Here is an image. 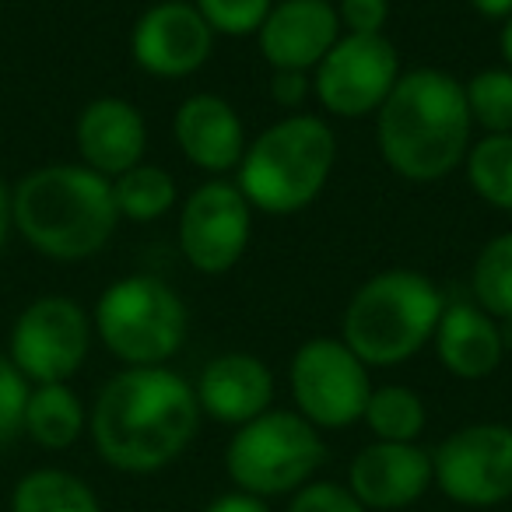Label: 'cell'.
I'll return each instance as SVG.
<instances>
[{
    "label": "cell",
    "instance_id": "d4e9b609",
    "mask_svg": "<svg viewBox=\"0 0 512 512\" xmlns=\"http://www.w3.org/2000/svg\"><path fill=\"white\" fill-rule=\"evenodd\" d=\"M470 295L498 323L512 320V232H498L474 256Z\"/></svg>",
    "mask_w": 512,
    "mask_h": 512
},
{
    "label": "cell",
    "instance_id": "4dcf8cb0",
    "mask_svg": "<svg viewBox=\"0 0 512 512\" xmlns=\"http://www.w3.org/2000/svg\"><path fill=\"white\" fill-rule=\"evenodd\" d=\"M313 95V74L306 71H274L271 74V102L288 113H302Z\"/></svg>",
    "mask_w": 512,
    "mask_h": 512
},
{
    "label": "cell",
    "instance_id": "ba28073f",
    "mask_svg": "<svg viewBox=\"0 0 512 512\" xmlns=\"http://www.w3.org/2000/svg\"><path fill=\"white\" fill-rule=\"evenodd\" d=\"M295 411L320 432H337L362 421L369 404V365L341 337H313L288 362Z\"/></svg>",
    "mask_w": 512,
    "mask_h": 512
},
{
    "label": "cell",
    "instance_id": "5b68a950",
    "mask_svg": "<svg viewBox=\"0 0 512 512\" xmlns=\"http://www.w3.org/2000/svg\"><path fill=\"white\" fill-rule=\"evenodd\" d=\"M337 134L323 116L288 113L246 144L235 186L260 214H299L327 190Z\"/></svg>",
    "mask_w": 512,
    "mask_h": 512
},
{
    "label": "cell",
    "instance_id": "4316f807",
    "mask_svg": "<svg viewBox=\"0 0 512 512\" xmlns=\"http://www.w3.org/2000/svg\"><path fill=\"white\" fill-rule=\"evenodd\" d=\"M214 36L246 39L256 36L271 15L274 0H193Z\"/></svg>",
    "mask_w": 512,
    "mask_h": 512
},
{
    "label": "cell",
    "instance_id": "7c38bea8",
    "mask_svg": "<svg viewBox=\"0 0 512 512\" xmlns=\"http://www.w3.org/2000/svg\"><path fill=\"white\" fill-rule=\"evenodd\" d=\"M400 53L383 36H351L344 32L334 50L313 71V95L337 120L376 116L400 81Z\"/></svg>",
    "mask_w": 512,
    "mask_h": 512
},
{
    "label": "cell",
    "instance_id": "83f0119b",
    "mask_svg": "<svg viewBox=\"0 0 512 512\" xmlns=\"http://www.w3.org/2000/svg\"><path fill=\"white\" fill-rule=\"evenodd\" d=\"M32 383L15 369L11 358L0 355V449H8L25 435V404Z\"/></svg>",
    "mask_w": 512,
    "mask_h": 512
},
{
    "label": "cell",
    "instance_id": "3957f363",
    "mask_svg": "<svg viewBox=\"0 0 512 512\" xmlns=\"http://www.w3.org/2000/svg\"><path fill=\"white\" fill-rule=\"evenodd\" d=\"M15 232L46 260L78 264L113 242L120 211L113 179L81 162H50L11 186Z\"/></svg>",
    "mask_w": 512,
    "mask_h": 512
},
{
    "label": "cell",
    "instance_id": "d590c367",
    "mask_svg": "<svg viewBox=\"0 0 512 512\" xmlns=\"http://www.w3.org/2000/svg\"><path fill=\"white\" fill-rule=\"evenodd\" d=\"M502 327V341H505V351L512 355V320H505V323H498Z\"/></svg>",
    "mask_w": 512,
    "mask_h": 512
},
{
    "label": "cell",
    "instance_id": "7402d4cb",
    "mask_svg": "<svg viewBox=\"0 0 512 512\" xmlns=\"http://www.w3.org/2000/svg\"><path fill=\"white\" fill-rule=\"evenodd\" d=\"M362 425L369 428L376 442H418L428 428V407L411 386H372Z\"/></svg>",
    "mask_w": 512,
    "mask_h": 512
},
{
    "label": "cell",
    "instance_id": "52a82bcc",
    "mask_svg": "<svg viewBox=\"0 0 512 512\" xmlns=\"http://www.w3.org/2000/svg\"><path fill=\"white\" fill-rule=\"evenodd\" d=\"M327 463V442L316 425L299 411L271 407L260 418L235 428L225 446V474L235 491H246L271 502L292 498L299 488L316 481Z\"/></svg>",
    "mask_w": 512,
    "mask_h": 512
},
{
    "label": "cell",
    "instance_id": "f1b7e54d",
    "mask_svg": "<svg viewBox=\"0 0 512 512\" xmlns=\"http://www.w3.org/2000/svg\"><path fill=\"white\" fill-rule=\"evenodd\" d=\"M285 512H369L348 484L341 481H309L306 488H299L288 498Z\"/></svg>",
    "mask_w": 512,
    "mask_h": 512
},
{
    "label": "cell",
    "instance_id": "d6986e66",
    "mask_svg": "<svg viewBox=\"0 0 512 512\" xmlns=\"http://www.w3.org/2000/svg\"><path fill=\"white\" fill-rule=\"evenodd\" d=\"M432 348L442 369L449 376L463 379V383H477V379L495 376L502 369L505 355H509L498 320L484 313L477 302L467 299L446 302L439 327H435Z\"/></svg>",
    "mask_w": 512,
    "mask_h": 512
},
{
    "label": "cell",
    "instance_id": "9a60e30c",
    "mask_svg": "<svg viewBox=\"0 0 512 512\" xmlns=\"http://www.w3.org/2000/svg\"><path fill=\"white\" fill-rule=\"evenodd\" d=\"M341 36L334 0H274L271 15L256 32V46L271 71L313 74Z\"/></svg>",
    "mask_w": 512,
    "mask_h": 512
},
{
    "label": "cell",
    "instance_id": "8992f818",
    "mask_svg": "<svg viewBox=\"0 0 512 512\" xmlns=\"http://www.w3.org/2000/svg\"><path fill=\"white\" fill-rule=\"evenodd\" d=\"M92 327L123 369L169 365L183 351L190 313L183 295L155 274H127L99 295Z\"/></svg>",
    "mask_w": 512,
    "mask_h": 512
},
{
    "label": "cell",
    "instance_id": "e575fe53",
    "mask_svg": "<svg viewBox=\"0 0 512 512\" xmlns=\"http://www.w3.org/2000/svg\"><path fill=\"white\" fill-rule=\"evenodd\" d=\"M498 53H502V67L512 71V15L505 18L502 29H498Z\"/></svg>",
    "mask_w": 512,
    "mask_h": 512
},
{
    "label": "cell",
    "instance_id": "44dd1931",
    "mask_svg": "<svg viewBox=\"0 0 512 512\" xmlns=\"http://www.w3.org/2000/svg\"><path fill=\"white\" fill-rule=\"evenodd\" d=\"M11 512H102L95 488L64 467H36L11 488Z\"/></svg>",
    "mask_w": 512,
    "mask_h": 512
},
{
    "label": "cell",
    "instance_id": "cb8c5ba5",
    "mask_svg": "<svg viewBox=\"0 0 512 512\" xmlns=\"http://www.w3.org/2000/svg\"><path fill=\"white\" fill-rule=\"evenodd\" d=\"M467 186L495 211L512 214V134H484L463 158Z\"/></svg>",
    "mask_w": 512,
    "mask_h": 512
},
{
    "label": "cell",
    "instance_id": "30bf717a",
    "mask_svg": "<svg viewBox=\"0 0 512 512\" xmlns=\"http://www.w3.org/2000/svg\"><path fill=\"white\" fill-rule=\"evenodd\" d=\"M432 484L463 509H495L512 498V425L474 421L432 449Z\"/></svg>",
    "mask_w": 512,
    "mask_h": 512
},
{
    "label": "cell",
    "instance_id": "484cf974",
    "mask_svg": "<svg viewBox=\"0 0 512 512\" xmlns=\"http://www.w3.org/2000/svg\"><path fill=\"white\" fill-rule=\"evenodd\" d=\"M467 109L474 130L484 134H512V71L509 67H484L463 81Z\"/></svg>",
    "mask_w": 512,
    "mask_h": 512
},
{
    "label": "cell",
    "instance_id": "836d02e7",
    "mask_svg": "<svg viewBox=\"0 0 512 512\" xmlns=\"http://www.w3.org/2000/svg\"><path fill=\"white\" fill-rule=\"evenodd\" d=\"M467 8L488 22H505L512 15V0H467Z\"/></svg>",
    "mask_w": 512,
    "mask_h": 512
},
{
    "label": "cell",
    "instance_id": "5bb4252c",
    "mask_svg": "<svg viewBox=\"0 0 512 512\" xmlns=\"http://www.w3.org/2000/svg\"><path fill=\"white\" fill-rule=\"evenodd\" d=\"M351 495L369 512H397L421 502L432 484V453L418 442H376L362 446L348 463Z\"/></svg>",
    "mask_w": 512,
    "mask_h": 512
},
{
    "label": "cell",
    "instance_id": "2e32d148",
    "mask_svg": "<svg viewBox=\"0 0 512 512\" xmlns=\"http://www.w3.org/2000/svg\"><path fill=\"white\" fill-rule=\"evenodd\" d=\"M172 137L179 155L211 179H225L228 172L239 169L249 144L242 116L235 113L232 102L214 92H193L179 102L172 116Z\"/></svg>",
    "mask_w": 512,
    "mask_h": 512
},
{
    "label": "cell",
    "instance_id": "277c9868",
    "mask_svg": "<svg viewBox=\"0 0 512 512\" xmlns=\"http://www.w3.org/2000/svg\"><path fill=\"white\" fill-rule=\"evenodd\" d=\"M442 309L446 295L428 274L414 267H390L372 274L351 295L344 306L341 341L369 369H393L432 344Z\"/></svg>",
    "mask_w": 512,
    "mask_h": 512
},
{
    "label": "cell",
    "instance_id": "7a4b0ae2",
    "mask_svg": "<svg viewBox=\"0 0 512 512\" xmlns=\"http://www.w3.org/2000/svg\"><path fill=\"white\" fill-rule=\"evenodd\" d=\"M376 144L393 176L407 183H439L463 169L474 144L463 81L442 67L404 71L376 113Z\"/></svg>",
    "mask_w": 512,
    "mask_h": 512
},
{
    "label": "cell",
    "instance_id": "d6a6232c",
    "mask_svg": "<svg viewBox=\"0 0 512 512\" xmlns=\"http://www.w3.org/2000/svg\"><path fill=\"white\" fill-rule=\"evenodd\" d=\"M11 232H15V214H11V183L0 176V249L8 246Z\"/></svg>",
    "mask_w": 512,
    "mask_h": 512
},
{
    "label": "cell",
    "instance_id": "ffe728a7",
    "mask_svg": "<svg viewBox=\"0 0 512 512\" xmlns=\"http://www.w3.org/2000/svg\"><path fill=\"white\" fill-rule=\"evenodd\" d=\"M88 432V407L71 383H43L32 386L25 404V435L46 453H64L78 446Z\"/></svg>",
    "mask_w": 512,
    "mask_h": 512
},
{
    "label": "cell",
    "instance_id": "1f68e13d",
    "mask_svg": "<svg viewBox=\"0 0 512 512\" xmlns=\"http://www.w3.org/2000/svg\"><path fill=\"white\" fill-rule=\"evenodd\" d=\"M200 512H271V505L264 498L256 495H246V491H225V495L211 498Z\"/></svg>",
    "mask_w": 512,
    "mask_h": 512
},
{
    "label": "cell",
    "instance_id": "6da1fadb",
    "mask_svg": "<svg viewBox=\"0 0 512 512\" xmlns=\"http://www.w3.org/2000/svg\"><path fill=\"white\" fill-rule=\"evenodd\" d=\"M197 390L169 365L120 369L88 411V435L106 467L148 477L172 467L200 432Z\"/></svg>",
    "mask_w": 512,
    "mask_h": 512
},
{
    "label": "cell",
    "instance_id": "4fadbf2b",
    "mask_svg": "<svg viewBox=\"0 0 512 512\" xmlns=\"http://www.w3.org/2000/svg\"><path fill=\"white\" fill-rule=\"evenodd\" d=\"M214 32L193 0H158L130 29V57L151 78H190L211 60Z\"/></svg>",
    "mask_w": 512,
    "mask_h": 512
},
{
    "label": "cell",
    "instance_id": "9c48e42d",
    "mask_svg": "<svg viewBox=\"0 0 512 512\" xmlns=\"http://www.w3.org/2000/svg\"><path fill=\"white\" fill-rule=\"evenodd\" d=\"M95 327L88 309L71 295H39L11 327L8 358L32 386L71 383L88 362Z\"/></svg>",
    "mask_w": 512,
    "mask_h": 512
},
{
    "label": "cell",
    "instance_id": "8fae6325",
    "mask_svg": "<svg viewBox=\"0 0 512 512\" xmlns=\"http://www.w3.org/2000/svg\"><path fill=\"white\" fill-rule=\"evenodd\" d=\"M179 253L197 274H228L253 239V204L232 179H207L193 186L179 207Z\"/></svg>",
    "mask_w": 512,
    "mask_h": 512
},
{
    "label": "cell",
    "instance_id": "f546056e",
    "mask_svg": "<svg viewBox=\"0 0 512 512\" xmlns=\"http://www.w3.org/2000/svg\"><path fill=\"white\" fill-rule=\"evenodd\" d=\"M337 18L351 36H383L390 22V0H337Z\"/></svg>",
    "mask_w": 512,
    "mask_h": 512
},
{
    "label": "cell",
    "instance_id": "e0dca14e",
    "mask_svg": "<svg viewBox=\"0 0 512 512\" xmlns=\"http://www.w3.org/2000/svg\"><path fill=\"white\" fill-rule=\"evenodd\" d=\"M74 148H78L81 165L106 179H116L144 162L148 123L134 102L120 95H99L85 102L74 120Z\"/></svg>",
    "mask_w": 512,
    "mask_h": 512
},
{
    "label": "cell",
    "instance_id": "603a6c76",
    "mask_svg": "<svg viewBox=\"0 0 512 512\" xmlns=\"http://www.w3.org/2000/svg\"><path fill=\"white\" fill-rule=\"evenodd\" d=\"M113 200H116L120 218L144 225V221L165 218V214L176 207L179 186L169 169L141 162V165H134V169L123 172V176L113 179Z\"/></svg>",
    "mask_w": 512,
    "mask_h": 512
},
{
    "label": "cell",
    "instance_id": "ac0fdd59",
    "mask_svg": "<svg viewBox=\"0 0 512 512\" xmlns=\"http://www.w3.org/2000/svg\"><path fill=\"white\" fill-rule=\"evenodd\" d=\"M197 404L204 418L228 428H242L246 421L260 418L274 407V372L260 355L249 351H225L200 369L193 383Z\"/></svg>",
    "mask_w": 512,
    "mask_h": 512
}]
</instances>
